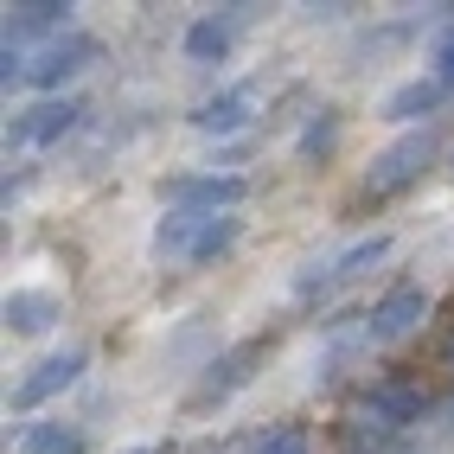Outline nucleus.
I'll list each match as a JSON object with an SVG mask.
<instances>
[{
  "label": "nucleus",
  "instance_id": "14",
  "mask_svg": "<svg viewBox=\"0 0 454 454\" xmlns=\"http://www.w3.org/2000/svg\"><path fill=\"white\" fill-rule=\"evenodd\" d=\"M97 435L90 422L77 416H33V422H13V454H90Z\"/></svg>",
  "mask_w": 454,
  "mask_h": 454
},
{
  "label": "nucleus",
  "instance_id": "2",
  "mask_svg": "<svg viewBox=\"0 0 454 454\" xmlns=\"http://www.w3.org/2000/svg\"><path fill=\"white\" fill-rule=\"evenodd\" d=\"M390 250H397V237H390V231H365V237H352L346 250H333V256H320V262H301L294 282H288L294 308L314 314V320H326L333 308H340V294H352Z\"/></svg>",
  "mask_w": 454,
  "mask_h": 454
},
{
  "label": "nucleus",
  "instance_id": "9",
  "mask_svg": "<svg viewBox=\"0 0 454 454\" xmlns=\"http://www.w3.org/2000/svg\"><path fill=\"white\" fill-rule=\"evenodd\" d=\"M250 26H256V7H205V13L186 20V33H179V58H186L192 71H224Z\"/></svg>",
  "mask_w": 454,
  "mask_h": 454
},
{
  "label": "nucleus",
  "instance_id": "5",
  "mask_svg": "<svg viewBox=\"0 0 454 454\" xmlns=\"http://www.w3.org/2000/svg\"><path fill=\"white\" fill-rule=\"evenodd\" d=\"M83 129H90V103L83 97L26 103V109H13V122H7V154H51V147H65Z\"/></svg>",
  "mask_w": 454,
  "mask_h": 454
},
{
  "label": "nucleus",
  "instance_id": "26",
  "mask_svg": "<svg viewBox=\"0 0 454 454\" xmlns=\"http://www.w3.org/2000/svg\"><path fill=\"white\" fill-rule=\"evenodd\" d=\"M442 372H448V384H454V326H448V340H442Z\"/></svg>",
  "mask_w": 454,
  "mask_h": 454
},
{
  "label": "nucleus",
  "instance_id": "7",
  "mask_svg": "<svg viewBox=\"0 0 454 454\" xmlns=\"http://www.w3.org/2000/svg\"><path fill=\"white\" fill-rule=\"evenodd\" d=\"M154 192H160V211H199V218H224V211H244V199H250V173L192 167V173H167Z\"/></svg>",
  "mask_w": 454,
  "mask_h": 454
},
{
  "label": "nucleus",
  "instance_id": "25",
  "mask_svg": "<svg viewBox=\"0 0 454 454\" xmlns=\"http://www.w3.org/2000/svg\"><path fill=\"white\" fill-rule=\"evenodd\" d=\"M435 422H442V429H448V435H454V384H448V390H442V410H435Z\"/></svg>",
  "mask_w": 454,
  "mask_h": 454
},
{
  "label": "nucleus",
  "instance_id": "23",
  "mask_svg": "<svg viewBox=\"0 0 454 454\" xmlns=\"http://www.w3.org/2000/svg\"><path fill=\"white\" fill-rule=\"evenodd\" d=\"M122 454H186L173 435H154V442H135V448H122Z\"/></svg>",
  "mask_w": 454,
  "mask_h": 454
},
{
  "label": "nucleus",
  "instance_id": "8",
  "mask_svg": "<svg viewBox=\"0 0 454 454\" xmlns=\"http://www.w3.org/2000/svg\"><path fill=\"white\" fill-rule=\"evenodd\" d=\"M83 372H90V346H83V340H77V346H65V352H45L39 365H26V378L13 384L7 416H13V422L45 416V403H58L65 390H77V384H83Z\"/></svg>",
  "mask_w": 454,
  "mask_h": 454
},
{
  "label": "nucleus",
  "instance_id": "11",
  "mask_svg": "<svg viewBox=\"0 0 454 454\" xmlns=\"http://www.w3.org/2000/svg\"><path fill=\"white\" fill-rule=\"evenodd\" d=\"M250 122H256V77L218 83L211 97H199V103L186 109V129L205 135V141H218V147H224V141H244Z\"/></svg>",
  "mask_w": 454,
  "mask_h": 454
},
{
  "label": "nucleus",
  "instance_id": "10",
  "mask_svg": "<svg viewBox=\"0 0 454 454\" xmlns=\"http://www.w3.org/2000/svg\"><path fill=\"white\" fill-rule=\"evenodd\" d=\"M435 314V294L422 288V282H390L372 308H365V340L372 352H397L410 333H422V320Z\"/></svg>",
  "mask_w": 454,
  "mask_h": 454
},
{
  "label": "nucleus",
  "instance_id": "12",
  "mask_svg": "<svg viewBox=\"0 0 454 454\" xmlns=\"http://www.w3.org/2000/svg\"><path fill=\"white\" fill-rule=\"evenodd\" d=\"M71 33H77V7L71 0H20V7H7V45L0 51L39 58L45 45L71 39Z\"/></svg>",
  "mask_w": 454,
  "mask_h": 454
},
{
  "label": "nucleus",
  "instance_id": "6",
  "mask_svg": "<svg viewBox=\"0 0 454 454\" xmlns=\"http://www.w3.org/2000/svg\"><path fill=\"white\" fill-rule=\"evenodd\" d=\"M103 65V39L97 33H77L71 39H58V45H45L39 58H26V83L20 90H33V97L45 103V97H77V83Z\"/></svg>",
  "mask_w": 454,
  "mask_h": 454
},
{
  "label": "nucleus",
  "instance_id": "13",
  "mask_svg": "<svg viewBox=\"0 0 454 454\" xmlns=\"http://www.w3.org/2000/svg\"><path fill=\"white\" fill-rule=\"evenodd\" d=\"M442 109H454V97H448V90H442L429 71L403 77V83L378 103V115H384L390 129H403V135H410V129H435V115H442Z\"/></svg>",
  "mask_w": 454,
  "mask_h": 454
},
{
  "label": "nucleus",
  "instance_id": "20",
  "mask_svg": "<svg viewBox=\"0 0 454 454\" xmlns=\"http://www.w3.org/2000/svg\"><path fill=\"white\" fill-rule=\"evenodd\" d=\"M205 333H211V314H192V320L167 340V365H192L199 346H205ZM199 365H205V358H199Z\"/></svg>",
  "mask_w": 454,
  "mask_h": 454
},
{
  "label": "nucleus",
  "instance_id": "21",
  "mask_svg": "<svg viewBox=\"0 0 454 454\" xmlns=\"http://www.w3.org/2000/svg\"><path fill=\"white\" fill-rule=\"evenodd\" d=\"M422 71H429V77L448 90V97H454V20L435 33V45H429V65H422Z\"/></svg>",
  "mask_w": 454,
  "mask_h": 454
},
{
  "label": "nucleus",
  "instance_id": "4",
  "mask_svg": "<svg viewBox=\"0 0 454 454\" xmlns=\"http://www.w3.org/2000/svg\"><path fill=\"white\" fill-rule=\"evenodd\" d=\"M269 352H276V333H244V340L218 346L199 365L192 390H186V416H211V410H224L231 397H244V390L256 384V372L269 365Z\"/></svg>",
  "mask_w": 454,
  "mask_h": 454
},
{
  "label": "nucleus",
  "instance_id": "17",
  "mask_svg": "<svg viewBox=\"0 0 454 454\" xmlns=\"http://www.w3.org/2000/svg\"><path fill=\"white\" fill-rule=\"evenodd\" d=\"M199 224H205L199 211H160L154 231H147V256L186 269V256H192V244H199Z\"/></svg>",
  "mask_w": 454,
  "mask_h": 454
},
{
  "label": "nucleus",
  "instance_id": "3",
  "mask_svg": "<svg viewBox=\"0 0 454 454\" xmlns=\"http://www.w3.org/2000/svg\"><path fill=\"white\" fill-rule=\"evenodd\" d=\"M448 154V135L442 129H410V135H397L384 147V154L365 167V179H358V211H378V205H390V199H403L410 186H422V173H429L435 160Z\"/></svg>",
  "mask_w": 454,
  "mask_h": 454
},
{
  "label": "nucleus",
  "instance_id": "16",
  "mask_svg": "<svg viewBox=\"0 0 454 454\" xmlns=\"http://www.w3.org/2000/svg\"><path fill=\"white\" fill-rule=\"evenodd\" d=\"M340 135H346V109H340V103H320V109H308V122H301V135H294V160H301V167H320V160H333Z\"/></svg>",
  "mask_w": 454,
  "mask_h": 454
},
{
  "label": "nucleus",
  "instance_id": "22",
  "mask_svg": "<svg viewBox=\"0 0 454 454\" xmlns=\"http://www.w3.org/2000/svg\"><path fill=\"white\" fill-rule=\"evenodd\" d=\"M346 454H422L416 442H346Z\"/></svg>",
  "mask_w": 454,
  "mask_h": 454
},
{
  "label": "nucleus",
  "instance_id": "1",
  "mask_svg": "<svg viewBox=\"0 0 454 454\" xmlns=\"http://www.w3.org/2000/svg\"><path fill=\"white\" fill-rule=\"evenodd\" d=\"M442 390H429L416 372L365 378L346 403V442H416L422 422H435Z\"/></svg>",
  "mask_w": 454,
  "mask_h": 454
},
{
  "label": "nucleus",
  "instance_id": "18",
  "mask_svg": "<svg viewBox=\"0 0 454 454\" xmlns=\"http://www.w3.org/2000/svg\"><path fill=\"white\" fill-rule=\"evenodd\" d=\"M244 454H320V442H314V429H308V422L276 416V422H256V429H250Z\"/></svg>",
  "mask_w": 454,
  "mask_h": 454
},
{
  "label": "nucleus",
  "instance_id": "15",
  "mask_svg": "<svg viewBox=\"0 0 454 454\" xmlns=\"http://www.w3.org/2000/svg\"><path fill=\"white\" fill-rule=\"evenodd\" d=\"M0 314H7V333H13V340H45V333L65 320V301H58L51 288H13Z\"/></svg>",
  "mask_w": 454,
  "mask_h": 454
},
{
  "label": "nucleus",
  "instance_id": "24",
  "mask_svg": "<svg viewBox=\"0 0 454 454\" xmlns=\"http://www.w3.org/2000/svg\"><path fill=\"white\" fill-rule=\"evenodd\" d=\"M26 186H33V167H20V173H7V192H0V199H7V211H13V199H20Z\"/></svg>",
  "mask_w": 454,
  "mask_h": 454
},
{
  "label": "nucleus",
  "instance_id": "19",
  "mask_svg": "<svg viewBox=\"0 0 454 454\" xmlns=\"http://www.w3.org/2000/svg\"><path fill=\"white\" fill-rule=\"evenodd\" d=\"M244 211H224V218H205L199 224V244H192V256H186V269H211V262H224L237 244H244Z\"/></svg>",
  "mask_w": 454,
  "mask_h": 454
}]
</instances>
